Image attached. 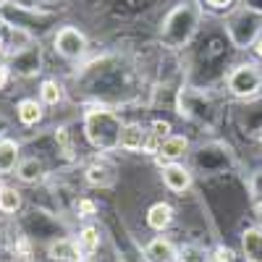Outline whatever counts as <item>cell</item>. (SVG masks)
<instances>
[{"instance_id": "ba28073f", "label": "cell", "mask_w": 262, "mask_h": 262, "mask_svg": "<svg viewBox=\"0 0 262 262\" xmlns=\"http://www.w3.org/2000/svg\"><path fill=\"white\" fill-rule=\"evenodd\" d=\"M186 149H189V139L184 134H170V137H165L160 142V152H158V155L163 160H168V163H176Z\"/></svg>"}, {"instance_id": "3957f363", "label": "cell", "mask_w": 262, "mask_h": 262, "mask_svg": "<svg viewBox=\"0 0 262 262\" xmlns=\"http://www.w3.org/2000/svg\"><path fill=\"white\" fill-rule=\"evenodd\" d=\"M228 37L236 48H249L252 42L259 39V29H262V11L244 6L238 8L231 18H228Z\"/></svg>"}, {"instance_id": "8fae6325", "label": "cell", "mask_w": 262, "mask_h": 262, "mask_svg": "<svg viewBox=\"0 0 262 262\" xmlns=\"http://www.w3.org/2000/svg\"><path fill=\"white\" fill-rule=\"evenodd\" d=\"M173 221V207L168 202H158V205H152L149 212H147V226L149 228H155V231H165Z\"/></svg>"}, {"instance_id": "277c9868", "label": "cell", "mask_w": 262, "mask_h": 262, "mask_svg": "<svg viewBox=\"0 0 262 262\" xmlns=\"http://www.w3.org/2000/svg\"><path fill=\"white\" fill-rule=\"evenodd\" d=\"M259 86H262V74L252 63L236 66V69L228 74V90L236 97H252V95L259 92Z\"/></svg>"}, {"instance_id": "9c48e42d", "label": "cell", "mask_w": 262, "mask_h": 262, "mask_svg": "<svg viewBox=\"0 0 262 262\" xmlns=\"http://www.w3.org/2000/svg\"><path fill=\"white\" fill-rule=\"evenodd\" d=\"M242 252L247 262H262V228H247L242 233Z\"/></svg>"}, {"instance_id": "9a60e30c", "label": "cell", "mask_w": 262, "mask_h": 262, "mask_svg": "<svg viewBox=\"0 0 262 262\" xmlns=\"http://www.w3.org/2000/svg\"><path fill=\"white\" fill-rule=\"evenodd\" d=\"M42 118V105L37 100H21L18 102V121L24 126H34Z\"/></svg>"}, {"instance_id": "6da1fadb", "label": "cell", "mask_w": 262, "mask_h": 262, "mask_svg": "<svg viewBox=\"0 0 262 262\" xmlns=\"http://www.w3.org/2000/svg\"><path fill=\"white\" fill-rule=\"evenodd\" d=\"M84 128H86V139L92 142V147L105 149V152L121 147L123 123L113 111H107V107H92V111H86Z\"/></svg>"}, {"instance_id": "2e32d148", "label": "cell", "mask_w": 262, "mask_h": 262, "mask_svg": "<svg viewBox=\"0 0 262 262\" xmlns=\"http://www.w3.org/2000/svg\"><path fill=\"white\" fill-rule=\"evenodd\" d=\"M86 181L92 186H111L113 184V168L111 165H90L86 168Z\"/></svg>"}, {"instance_id": "8992f818", "label": "cell", "mask_w": 262, "mask_h": 262, "mask_svg": "<svg viewBox=\"0 0 262 262\" xmlns=\"http://www.w3.org/2000/svg\"><path fill=\"white\" fill-rule=\"evenodd\" d=\"M144 257H147V262H179L176 247H173L168 238H163V236L152 238V242L144 247Z\"/></svg>"}, {"instance_id": "e0dca14e", "label": "cell", "mask_w": 262, "mask_h": 262, "mask_svg": "<svg viewBox=\"0 0 262 262\" xmlns=\"http://www.w3.org/2000/svg\"><path fill=\"white\" fill-rule=\"evenodd\" d=\"M21 207V194L11 186H0V212H16Z\"/></svg>"}, {"instance_id": "4fadbf2b", "label": "cell", "mask_w": 262, "mask_h": 262, "mask_svg": "<svg viewBox=\"0 0 262 262\" xmlns=\"http://www.w3.org/2000/svg\"><path fill=\"white\" fill-rule=\"evenodd\" d=\"M13 168H18V144L0 139V173H11Z\"/></svg>"}, {"instance_id": "7402d4cb", "label": "cell", "mask_w": 262, "mask_h": 262, "mask_svg": "<svg viewBox=\"0 0 262 262\" xmlns=\"http://www.w3.org/2000/svg\"><path fill=\"white\" fill-rule=\"evenodd\" d=\"M205 3H207L210 8H217V11H221V8H228L233 0H205Z\"/></svg>"}, {"instance_id": "83f0119b", "label": "cell", "mask_w": 262, "mask_h": 262, "mask_svg": "<svg viewBox=\"0 0 262 262\" xmlns=\"http://www.w3.org/2000/svg\"><path fill=\"white\" fill-rule=\"evenodd\" d=\"M259 142H262V134H259Z\"/></svg>"}, {"instance_id": "52a82bcc", "label": "cell", "mask_w": 262, "mask_h": 262, "mask_svg": "<svg viewBox=\"0 0 262 262\" xmlns=\"http://www.w3.org/2000/svg\"><path fill=\"white\" fill-rule=\"evenodd\" d=\"M163 184L170 191H186L191 184V173L179 163H168V165H163Z\"/></svg>"}, {"instance_id": "7c38bea8", "label": "cell", "mask_w": 262, "mask_h": 262, "mask_svg": "<svg viewBox=\"0 0 262 262\" xmlns=\"http://www.w3.org/2000/svg\"><path fill=\"white\" fill-rule=\"evenodd\" d=\"M144 142H147V134L142 131V126H137V123L123 126V134H121V147L123 149H128V152L144 149Z\"/></svg>"}, {"instance_id": "d4e9b609", "label": "cell", "mask_w": 262, "mask_h": 262, "mask_svg": "<svg viewBox=\"0 0 262 262\" xmlns=\"http://www.w3.org/2000/svg\"><path fill=\"white\" fill-rule=\"evenodd\" d=\"M254 53H257V58H262V34H259V39L254 42Z\"/></svg>"}, {"instance_id": "d6986e66", "label": "cell", "mask_w": 262, "mask_h": 262, "mask_svg": "<svg viewBox=\"0 0 262 262\" xmlns=\"http://www.w3.org/2000/svg\"><path fill=\"white\" fill-rule=\"evenodd\" d=\"M39 97H42V102L45 105H58L60 100H63V90H60V84L58 81H45L42 84V90H39Z\"/></svg>"}, {"instance_id": "7a4b0ae2", "label": "cell", "mask_w": 262, "mask_h": 262, "mask_svg": "<svg viewBox=\"0 0 262 262\" xmlns=\"http://www.w3.org/2000/svg\"><path fill=\"white\" fill-rule=\"evenodd\" d=\"M196 24H200V8H196L194 3H184L176 11H170V16L165 18L160 39L168 48H181L191 39Z\"/></svg>"}, {"instance_id": "4316f807", "label": "cell", "mask_w": 262, "mask_h": 262, "mask_svg": "<svg viewBox=\"0 0 262 262\" xmlns=\"http://www.w3.org/2000/svg\"><path fill=\"white\" fill-rule=\"evenodd\" d=\"M0 50H3V39H0Z\"/></svg>"}, {"instance_id": "603a6c76", "label": "cell", "mask_w": 262, "mask_h": 262, "mask_svg": "<svg viewBox=\"0 0 262 262\" xmlns=\"http://www.w3.org/2000/svg\"><path fill=\"white\" fill-rule=\"evenodd\" d=\"M215 262H231V249H223L221 247V249L215 252Z\"/></svg>"}, {"instance_id": "5b68a950", "label": "cell", "mask_w": 262, "mask_h": 262, "mask_svg": "<svg viewBox=\"0 0 262 262\" xmlns=\"http://www.w3.org/2000/svg\"><path fill=\"white\" fill-rule=\"evenodd\" d=\"M55 50L66 58V60H79L86 53V37L76 29V27H63L55 34Z\"/></svg>"}, {"instance_id": "44dd1931", "label": "cell", "mask_w": 262, "mask_h": 262, "mask_svg": "<svg viewBox=\"0 0 262 262\" xmlns=\"http://www.w3.org/2000/svg\"><path fill=\"white\" fill-rule=\"evenodd\" d=\"M95 210H97V207H95L92 200H81V202H79V212H81V215H92Z\"/></svg>"}, {"instance_id": "f1b7e54d", "label": "cell", "mask_w": 262, "mask_h": 262, "mask_svg": "<svg viewBox=\"0 0 262 262\" xmlns=\"http://www.w3.org/2000/svg\"><path fill=\"white\" fill-rule=\"evenodd\" d=\"M0 3H3V0H0Z\"/></svg>"}, {"instance_id": "ffe728a7", "label": "cell", "mask_w": 262, "mask_h": 262, "mask_svg": "<svg viewBox=\"0 0 262 262\" xmlns=\"http://www.w3.org/2000/svg\"><path fill=\"white\" fill-rule=\"evenodd\" d=\"M152 134H158L160 139L170 137V123L168 121H155V123H152Z\"/></svg>"}, {"instance_id": "30bf717a", "label": "cell", "mask_w": 262, "mask_h": 262, "mask_svg": "<svg viewBox=\"0 0 262 262\" xmlns=\"http://www.w3.org/2000/svg\"><path fill=\"white\" fill-rule=\"evenodd\" d=\"M50 257L58 262H81L84 252L79 247V242H69V238H60V242L50 244Z\"/></svg>"}, {"instance_id": "ac0fdd59", "label": "cell", "mask_w": 262, "mask_h": 262, "mask_svg": "<svg viewBox=\"0 0 262 262\" xmlns=\"http://www.w3.org/2000/svg\"><path fill=\"white\" fill-rule=\"evenodd\" d=\"M79 247H81V252H84V254H92V252L100 247V233H97V228H95V226L81 228V233H79Z\"/></svg>"}, {"instance_id": "5bb4252c", "label": "cell", "mask_w": 262, "mask_h": 262, "mask_svg": "<svg viewBox=\"0 0 262 262\" xmlns=\"http://www.w3.org/2000/svg\"><path fill=\"white\" fill-rule=\"evenodd\" d=\"M16 173H18V179L24 181V184H34V181H39L42 176H45V165H42L37 158H29V160H21L18 163Z\"/></svg>"}, {"instance_id": "cb8c5ba5", "label": "cell", "mask_w": 262, "mask_h": 262, "mask_svg": "<svg viewBox=\"0 0 262 262\" xmlns=\"http://www.w3.org/2000/svg\"><path fill=\"white\" fill-rule=\"evenodd\" d=\"M6 81H8V69H6V66H0V90L6 86Z\"/></svg>"}, {"instance_id": "484cf974", "label": "cell", "mask_w": 262, "mask_h": 262, "mask_svg": "<svg viewBox=\"0 0 262 262\" xmlns=\"http://www.w3.org/2000/svg\"><path fill=\"white\" fill-rule=\"evenodd\" d=\"M257 221H259V228H262V205L257 207Z\"/></svg>"}]
</instances>
